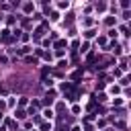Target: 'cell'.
I'll return each mask as SVG.
<instances>
[{
    "label": "cell",
    "mask_w": 131,
    "mask_h": 131,
    "mask_svg": "<svg viewBox=\"0 0 131 131\" xmlns=\"http://www.w3.org/2000/svg\"><path fill=\"white\" fill-rule=\"evenodd\" d=\"M59 131H68V127H66V125H61V127H59Z\"/></svg>",
    "instance_id": "cell-1"
}]
</instances>
